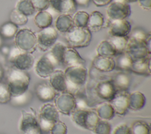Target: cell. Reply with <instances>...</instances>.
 Returning <instances> with one entry per match:
<instances>
[{
	"label": "cell",
	"instance_id": "cell-1",
	"mask_svg": "<svg viewBox=\"0 0 151 134\" xmlns=\"http://www.w3.org/2000/svg\"><path fill=\"white\" fill-rule=\"evenodd\" d=\"M30 82V76L25 71L15 68L10 69L7 75V86L12 98L25 93Z\"/></svg>",
	"mask_w": 151,
	"mask_h": 134
},
{
	"label": "cell",
	"instance_id": "cell-2",
	"mask_svg": "<svg viewBox=\"0 0 151 134\" xmlns=\"http://www.w3.org/2000/svg\"><path fill=\"white\" fill-rule=\"evenodd\" d=\"M64 73L67 92L74 95L77 91L84 87L87 78V69L84 65L68 66Z\"/></svg>",
	"mask_w": 151,
	"mask_h": 134
},
{
	"label": "cell",
	"instance_id": "cell-3",
	"mask_svg": "<svg viewBox=\"0 0 151 134\" xmlns=\"http://www.w3.org/2000/svg\"><path fill=\"white\" fill-rule=\"evenodd\" d=\"M64 36L69 47L74 49L88 46L92 38L91 32L87 27L74 26Z\"/></svg>",
	"mask_w": 151,
	"mask_h": 134
},
{
	"label": "cell",
	"instance_id": "cell-4",
	"mask_svg": "<svg viewBox=\"0 0 151 134\" xmlns=\"http://www.w3.org/2000/svg\"><path fill=\"white\" fill-rule=\"evenodd\" d=\"M74 122L84 129L93 131L100 120L96 112L93 110L76 109L71 114Z\"/></svg>",
	"mask_w": 151,
	"mask_h": 134
},
{
	"label": "cell",
	"instance_id": "cell-5",
	"mask_svg": "<svg viewBox=\"0 0 151 134\" xmlns=\"http://www.w3.org/2000/svg\"><path fill=\"white\" fill-rule=\"evenodd\" d=\"M15 44L22 52L32 53L37 48L35 34L27 28L18 31L15 36Z\"/></svg>",
	"mask_w": 151,
	"mask_h": 134
},
{
	"label": "cell",
	"instance_id": "cell-6",
	"mask_svg": "<svg viewBox=\"0 0 151 134\" xmlns=\"http://www.w3.org/2000/svg\"><path fill=\"white\" fill-rule=\"evenodd\" d=\"M38 120L41 130L50 131L54 124L59 120L58 111L55 105L45 103L40 110Z\"/></svg>",
	"mask_w": 151,
	"mask_h": 134
},
{
	"label": "cell",
	"instance_id": "cell-7",
	"mask_svg": "<svg viewBox=\"0 0 151 134\" xmlns=\"http://www.w3.org/2000/svg\"><path fill=\"white\" fill-rule=\"evenodd\" d=\"M35 35L37 47L43 52L50 49L56 43L58 38L57 31L52 26L41 29Z\"/></svg>",
	"mask_w": 151,
	"mask_h": 134
},
{
	"label": "cell",
	"instance_id": "cell-8",
	"mask_svg": "<svg viewBox=\"0 0 151 134\" xmlns=\"http://www.w3.org/2000/svg\"><path fill=\"white\" fill-rule=\"evenodd\" d=\"M19 130L21 134H41L38 119L32 112L22 110Z\"/></svg>",
	"mask_w": 151,
	"mask_h": 134
},
{
	"label": "cell",
	"instance_id": "cell-9",
	"mask_svg": "<svg viewBox=\"0 0 151 134\" xmlns=\"http://www.w3.org/2000/svg\"><path fill=\"white\" fill-rule=\"evenodd\" d=\"M54 99L58 112L64 115H70L76 109L75 98L67 91L57 93Z\"/></svg>",
	"mask_w": 151,
	"mask_h": 134
},
{
	"label": "cell",
	"instance_id": "cell-10",
	"mask_svg": "<svg viewBox=\"0 0 151 134\" xmlns=\"http://www.w3.org/2000/svg\"><path fill=\"white\" fill-rule=\"evenodd\" d=\"M125 52L127 53L133 61L150 57L151 51L146 42L136 41L128 38V41Z\"/></svg>",
	"mask_w": 151,
	"mask_h": 134
},
{
	"label": "cell",
	"instance_id": "cell-11",
	"mask_svg": "<svg viewBox=\"0 0 151 134\" xmlns=\"http://www.w3.org/2000/svg\"><path fill=\"white\" fill-rule=\"evenodd\" d=\"M106 13L109 19H124L130 15L131 8L126 2L113 1L109 4Z\"/></svg>",
	"mask_w": 151,
	"mask_h": 134
},
{
	"label": "cell",
	"instance_id": "cell-12",
	"mask_svg": "<svg viewBox=\"0 0 151 134\" xmlns=\"http://www.w3.org/2000/svg\"><path fill=\"white\" fill-rule=\"evenodd\" d=\"M57 65L48 52L42 55L37 62L35 71L38 76L42 78H48L55 70Z\"/></svg>",
	"mask_w": 151,
	"mask_h": 134
},
{
	"label": "cell",
	"instance_id": "cell-13",
	"mask_svg": "<svg viewBox=\"0 0 151 134\" xmlns=\"http://www.w3.org/2000/svg\"><path fill=\"white\" fill-rule=\"evenodd\" d=\"M107 27L110 36H128L132 26L130 23L126 19H108Z\"/></svg>",
	"mask_w": 151,
	"mask_h": 134
},
{
	"label": "cell",
	"instance_id": "cell-14",
	"mask_svg": "<svg viewBox=\"0 0 151 134\" xmlns=\"http://www.w3.org/2000/svg\"><path fill=\"white\" fill-rule=\"evenodd\" d=\"M128 91H117L110 103L112 106L114 112L119 115H125L129 109Z\"/></svg>",
	"mask_w": 151,
	"mask_h": 134
},
{
	"label": "cell",
	"instance_id": "cell-15",
	"mask_svg": "<svg viewBox=\"0 0 151 134\" xmlns=\"http://www.w3.org/2000/svg\"><path fill=\"white\" fill-rule=\"evenodd\" d=\"M9 60L15 68L26 71L30 69L33 66L34 56L32 53L21 51Z\"/></svg>",
	"mask_w": 151,
	"mask_h": 134
},
{
	"label": "cell",
	"instance_id": "cell-16",
	"mask_svg": "<svg viewBox=\"0 0 151 134\" xmlns=\"http://www.w3.org/2000/svg\"><path fill=\"white\" fill-rule=\"evenodd\" d=\"M35 93L37 98L42 102H48L53 100L57 93L49 83L42 82L36 85Z\"/></svg>",
	"mask_w": 151,
	"mask_h": 134
},
{
	"label": "cell",
	"instance_id": "cell-17",
	"mask_svg": "<svg viewBox=\"0 0 151 134\" xmlns=\"http://www.w3.org/2000/svg\"><path fill=\"white\" fill-rule=\"evenodd\" d=\"M51 8L57 13L71 15L76 12L77 4L74 0H49Z\"/></svg>",
	"mask_w": 151,
	"mask_h": 134
},
{
	"label": "cell",
	"instance_id": "cell-18",
	"mask_svg": "<svg viewBox=\"0 0 151 134\" xmlns=\"http://www.w3.org/2000/svg\"><path fill=\"white\" fill-rule=\"evenodd\" d=\"M92 67L100 72H110L115 69L113 57L97 55L92 61Z\"/></svg>",
	"mask_w": 151,
	"mask_h": 134
},
{
	"label": "cell",
	"instance_id": "cell-19",
	"mask_svg": "<svg viewBox=\"0 0 151 134\" xmlns=\"http://www.w3.org/2000/svg\"><path fill=\"white\" fill-rule=\"evenodd\" d=\"M111 79L116 91H127L132 82L130 75L125 71H119L114 74Z\"/></svg>",
	"mask_w": 151,
	"mask_h": 134
},
{
	"label": "cell",
	"instance_id": "cell-20",
	"mask_svg": "<svg viewBox=\"0 0 151 134\" xmlns=\"http://www.w3.org/2000/svg\"><path fill=\"white\" fill-rule=\"evenodd\" d=\"M49 83L58 92L67 91V84L64 73L60 69H55L48 77Z\"/></svg>",
	"mask_w": 151,
	"mask_h": 134
},
{
	"label": "cell",
	"instance_id": "cell-21",
	"mask_svg": "<svg viewBox=\"0 0 151 134\" xmlns=\"http://www.w3.org/2000/svg\"><path fill=\"white\" fill-rule=\"evenodd\" d=\"M85 63V60L74 48L69 46L66 47L63 56V65L68 67L75 65H84Z\"/></svg>",
	"mask_w": 151,
	"mask_h": 134
},
{
	"label": "cell",
	"instance_id": "cell-22",
	"mask_svg": "<svg viewBox=\"0 0 151 134\" xmlns=\"http://www.w3.org/2000/svg\"><path fill=\"white\" fill-rule=\"evenodd\" d=\"M129 72L139 75H150V57L133 61Z\"/></svg>",
	"mask_w": 151,
	"mask_h": 134
},
{
	"label": "cell",
	"instance_id": "cell-23",
	"mask_svg": "<svg viewBox=\"0 0 151 134\" xmlns=\"http://www.w3.org/2000/svg\"><path fill=\"white\" fill-rule=\"evenodd\" d=\"M104 24L103 15L99 11H95L92 12L88 17L87 28L90 32H98L100 31Z\"/></svg>",
	"mask_w": 151,
	"mask_h": 134
},
{
	"label": "cell",
	"instance_id": "cell-24",
	"mask_svg": "<svg viewBox=\"0 0 151 134\" xmlns=\"http://www.w3.org/2000/svg\"><path fill=\"white\" fill-rule=\"evenodd\" d=\"M55 26L57 31L65 34L74 26L72 16L68 14H60L55 19Z\"/></svg>",
	"mask_w": 151,
	"mask_h": 134
},
{
	"label": "cell",
	"instance_id": "cell-25",
	"mask_svg": "<svg viewBox=\"0 0 151 134\" xmlns=\"http://www.w3.org/2000/svg\"><path fill=\"white\" fill-rule=\"evenodd\" d=\"M114 62L115 69L120 71L129 72L131 66L133 63V59L125 52L116 55Z\"/></svg>",
	"mask_w": 151,
	"mask_h": 134
},
{
	"label": "cell",
	"instance_id": "cell-26",
	"mask_svg": "<svg viewBox=\"0 0 151 134\" xmlns=\"http://www.w3.org/2000/svg\"><path fill=\"white\" fill-rule=\"evenodd\" d=\"M146 103L144 95L140 92H134L129 93V109L133 110H138L142 109Z\"/></svg>",
	"mask_w": 151,
	"mask_h": 134
},
{
	"label": "cell",
	"instance_id": "cell-27",
	"mask_svg": "<svg viewBox=\"0 0 151 134\" xmlns=\"http://www.w3.org/2000/svg\"><path fill=\"white\" fill-rule=\"evenodd\" d=\"M52 16L47 10L38 11L35 15L34 19L35 25L40 29L51 26L52 23Z\"/></svg>",
	"mask_w": 151,
	"mask_h": 134
},
{
	"label": "cell",
	"instance_id": "cell-28",
	"mask_svg": "<svg viewBox=\"0 0 151 134\" xmlns=\"http://www.w3.org/2000/svg\"><path fill=\"white\" fill-rule=\"evenodd\" d=\"M66 46L62 43H55L48 51V53L51 56L52 59L56 62L57 66L63 63V56Z\"/></svg>",
	"mask_w": 151,
	"mask_h": 134
},
{
	"label": "cell",
	"instance_id": "cell-29",
	"mask_svg": "<svg viewBox=\"0 0 151 134\" xmlns=\"http://www.w3.org/2000/svg\"><path fill=\"white\" fill-rule=\"evenodd\" d=\"M97 55L114 57L116 55V51L111 43L107 40L102 41L100 42L96 49Z\"/></svg>",
	"mask_w": 151,
	"mask_h": 134
},
{
	"label": "cell",
	"instance_id": "cell-30",
	"mask_svg": "<svg viewBox=\"0 0 151 134\" xmlns=\"http://www.w3.org/2000/svg\"><path fill=\"white\" fill-rule=\"evenodd\" d=\"M96 112L99 118L104 120L111 119L115 113L112 106L109 103H103L99 105Z\"/></svg>",
	"mask_w": 151,
	"mask_h": 134
},
{
	"label": "cell",
	"instance_id": "cell-31",
	"mask_svg": "<svg viewBox=\"0 0 151 134\" xmlns=\"http://www.w3.org/2000/svg\"><path fill=\"white\" fill-rule=\"evenodd\" d=\"M107 40L110 41L114 46L117 55L125 52L128 41V36H110Z\"/></svg>",
	"mask_w": 151,
	"mask_h": 134
},
{
	"label": "cell",
	"instance_id": "cell-32",
	"mask_svg": "<svg viewBox=\"0 0 151 134\" xmlns=\"http://www.w3.org/2000/svg\"><path fill=\"white\" fill-rule=\"evenodd\" d=\"M18 31V26L11 22L4 23L0 28V35L3 38L11 39L15 37Z\"/></svg>",
	"mask_w": 151,
	"mask_h": 134
},
{
	"label": "cell",
	"instance_id": "cell-33",
	"mask_svg": "<svg viewBox=\"0 0 151 134\" xmlns=\"http://www.w3.org/2000/svg\"><path fill=\"white\" fill-rule=\"evenodd\" d=\"M15 8L27 16L33 15L35 12L31 0H19Z\"/></svg>",
	"mask_w": 151,
	"mask_h": 134
},
{
	"label": "cell",
	"instance_id": "cell-34",
	"mask_svg": "<svg viewBox=\"0 0 151 134\" xmlns=\"http://www.w3.org/2000/svg\"><path fill=\"white\" fill-rule=\"evenodd\" d=\"M130 128L132 134H150L149 124L142 120L134 122Z\"/></svg>",
	"mask_w": 151,
	"mask_h": 134
},
{
	"label": "cell",
	"instance_id": "cell-35",
	"mask_svg": "<svg viewBox=\"0 0 151 134\" xmlns=\"http://www.w3.org/2000/svg\"><path fill=\"white\" fill-rule=\"evenodd\" d=\"M150 37V33L146 32L141 27H135L132 29V31L131 29L128 36L129 38L145 42H146V41Z\"/></svg>",
	"mask_w": 151,
	"mask_h": 134
},
{
	"label": "cell",
	"instance_id": "cell-36",
	"mask_svg": "<svg viewBox=\"0 0 151 134\" xmlns=\"http://www.w3.org/2000/svg\"><path fill=\"white\" fill-rule=\"evenodd\" d=\"M89 14L83 11H78L74 13L73 18V21L74 26L86 27L88 22Z\"/></svg>",
	"mask_w": 151,
	"mask_h": 134
},
{
	"label": "cell",
	"instance_id": "cell-37",
	"mask_svg": "<svg viewBox=\"0 0 151 134\" xmlns=\"http://www.w3.org/2000/svg\"><path fill=\"white\" fill-rule=\"evenodd\" d=\"M10 22L14 23L16 25L22 26L26 24L28 22V16H25L16 8L14 9L9 15Z\"/></svg>",
	"mask_w": 151,
	"mask_h": 134
},
{
	"label": "cell",
	"instance_id": "cell-38",
	"mask_svg": "<svg viewBox=\"0 0 151 134\" xmlns=\"http://www.w3.org/2000/svg\"><path fill=\"white\" fill-rule=\"evenodd\" d=\"M111 129V125L107 121L100 119L94 128L93 132L95 134H110Z\"/></svg>",
	"mask_w": 151,
	"mask_h": 134
},
{
	"label": "cell",
	"instance_id": "cell-39",
	"mask_svg": "<svg viewBox=\"0 0 151 134\" xmlns=\"http://www.w3.org/2000/svg\"><path fill=\"white\" fill-rule=\"evenodd\" d=\"M12 99L11 95L6 83L0 82V103H6Z\"/></svg>",
	"mask_w": 151,
	"mask_h": 134
},
{
	"label": "cell",
	"instance_id": "cell-40",
	"mask_svg": "<svg viewBox=\"0 0 151 134\" xmlns=\"http://www.w3.org/2000/svg\"><path fill=\"white\" fill-rule=\"evenodd\" d=\"M51 134H67V126L64 123L58 120L50 130Z\"/></svg>",
	"mask_w": 151,
	"mask_h": 134
},
{
	"label": "cell",
	"instance_id": "cell-41",
	"mask_svg": "<svg viewBox=\"0 0 151 134\" xmlns=\"http://www.w3.org/2000/svg\"><path fill=\"white\" fill-rule=\"evenodd\" d=\"M35 11H46L50 7L49 0H31Z\"/></svg>",
	"mask_w": 151,
	"mask_h": 134
},
{
	"label": "cell",
	"instance_id": "cell-42",
	"mask_svg": "<svg viewBox=\"0 0 151 134\" xmlns=\"http://www.w3.org/2000/svg\"><path fill=\"white\" fill-rule=\"evenodd\" d=\"M113 134H132L130 128L125 123L118 125L113 130Z\"/></svg>",
	"mask_w": 151,
	"mask_h": 134
},
{
	"label": "cell",
	"instance_id": "cell-43",
	"mask_svg": "<svg viewBox=\"0 0 151 134\" xmlns=\"http://www.w3.org/2000/svg\"><path fill=\"white\" fill-rule=\"evenodd\" d=\"M140 6L145 10H150L151 8V0H137Z\"/></svg>",
	"mask_w": 151,
	"mask_h": 134
},
{
	"label": "cell",
	"instance_id": "cell-44",
	"mask_svg": "<svg viewBox=\"0 0 151 134\" xmlns=\"http://www.w3.org/2000/svg\"><path fill=\"white\" fill-rule=\"evenodd\" d=\"M91 1L97 7H101V6L108 5L113 1V0H91Z\"/></svg>",
	"mask_w": 151,
	"mask_h": 134
},
{
	"label": "cell",
	"instance_id": "cell-45",
	"mask_svg": "<svg viewBox=\"0 0 151 134\" xmlns=\"http://www.w3.org/2000/svg\"><path fill=\"white\" fill-rule=\"evenodd\" d=\"M77 5L87 8L89 6L91 0H74Z\"/></svg>",
	"mask_w": 151,
	"mask_h": 134
},
{
	"label": "cell",
	"instance_id": "cell-46",
	"mask_svg": "<svg viewBox=\"0 0 151 134\" xmlns=\"http://www.w3.org/2000/svg\"><path fill=\"white\" fill-rule=\"evenodd\" d=\"M1 50L4 54H8L9 52L10 49L6 46H1Z\"/></svg>",
	"mask_w": 151,
	"mask_h": 134
},
{
	"label": "cell",
	"instance_id": "cell-47",
	"mask_svg": "<svg viewBox=\"0 0 151 134\" xmlns=\"http://www.w3.org/2000/svg\"><path fill=\"white\" fill-rule=\"evenodd\" d=\"M4 70H3V69L2 68V67L0 66V82H1V81L2 79V78H3V77H4Z\"/></svg>",
	"mask_w": 151,
	"mask_h": 134
},
{
	"label": "cell",
	"instance_id": "cell-48",
	"mask_svg": "<svg viewBox=\"0 0 151 134\" xmlns=\"http://www.w3.org/2000/svg\"><path fill=\"white\" fill-rule=\"evenodd\" d=\"M2 44H3V38L0 35V48H1V46H2Z\"/></svg>",
	"mask_w": 151,
	"mask_h": 134
},
{
	"label": "cell",
	"instance_id": "cell-49",
	"mask_svg": "<svg viewBox=\"0 0 151 134\" xmlns=\"http://www.w3.org/2000/svg\"><path fill=\"white\" fill-rule=\"evenodd\" d=\"M127 3H130V2H137V0H124Z\"/></svg>",
	"mask_w": 151,
	"mask_h": 134
}]
</instances>
